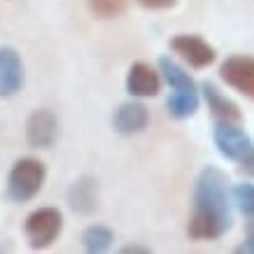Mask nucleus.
<instances>
[{"label":"nucleus","mask_w":254,"mask_h":254,"mask_svg":"<svg viewBox=\"0 0 254 254\" xmlns=\"http://www.w3.org/2000/svg\"><path fill=\"white\" fill-rule=\"evenodd\" d=\"M170 49L185 63H189L191 68H198V70L212 65L217 59L215 47L208 45L200 35H189V33L175 35V38L170 40Z\"/></svg>","instance_id":"obj_8"},{"label":"nucleus","mask_w":254,"mask_h":254,"mask_svg":"<svg viewBox=\"0 0 254 254\" xmlns=\"http://www.w3.org/2000/svg\"><path fill=\"white\" fill-rule=\"evenodd\" d=\"M152 247L147 245H140V243H128V245L122 247V254H149Z\"/></svg>","instance_id":"obj_18"},{"label":"nucleus","mask_w":254,"mask_h":254,"mask_svg":"<svg viewBox=\"0 0 254 254\" xmlns=\"http://www.w3.org/2000/svg\"><path fill=\"white\" fill-rule=\"evenodd\" d=\"M219 75L238 93L254 100V59L245 54H233L219 65Z\"/></svg>","instance_id":"obj_7"},{"label":"nucleus","mask_w":254,"mask_h":254,"mask_svg":"<svg viewBox=\"0 0 254 254\" xmlns=\"http://www.w3.org/2000/svg\"><path fill=\"white\" fill-rule=\"evenodd\" d=\"M89 9L98 19H117L128 9V0H89Z\"/></svg>","instance_id":"obj_16"},{"label":"nucleus","mask_w":254,"mask_h":254,"mask_svg":"<svg viewBox=\"0 0 254 254\" xmlns=\"http://www.w3.org/2000/svg\"><path fill=\"white\" fill-rule=\"evenodd\" d=\"M231 196L233 205L245 217L247 231L254 233V185L252 182H238V185L231 187Z\"/></svg>","instance_id":"obj_15"},{"label":"nucleus","mask_w":254,"mask_h":254,"mask_svg":"<svg viewBox=\"0 0 254 254\" xmlns=\"http://www.w3.org/2000/svg\"><path fill=\"white\" fill-rule=\"evenodd\" d=\"M200 91H203L205 105H208L210 115H212L215 122H243L240 108L231 98H226L212 82H200Z\"/></svg>","instance_id":"obj_13"},{"label":"nucleus","mask_w":254,"mask_h":254,"mask_svg":"<svg viewBox=\"0 0 254 254\" xmlns=\"http://www.w3.org/2000/svg\"><path fill=\"white\" fill-rule=\"evenodd\" d=\"M212 140H215L217 152H219L226 161L240 163L254 149L252 138L245 133V128L240 126V122H215Z\"/></svg>","instance_id":"obj_5"},{"label":"nucleus","mask_w":254,"mask_h":254,"mask_svg":"<svg viewBox=\"0 0 254 254\" xmlns=\"http://www.w3.org/2000/svg\"><path fill=\"white\" fill-rule=\"evenodd\" d=\"M26 72L23 61L14 47H0V98H12L23 89Z\"/></svg>","instance_id":"obj_9"},{"label":"nucleus","mask_w":254,"mask_h":254,"mask_svg":"<svg viewBox=\"0 0 254 254\" xmlns=\"http://www.w3.org/2000/svg\"><path fill=\"white\" fill-rule=\"evenodd\" d=\"M63 231V215L59 208H38L26 217L23 233L33 250H45Z\"/></svg>","instance_id":"obj_4"},{"label":"nucleus","mask_w":254,"mask_h":254,"mask_svg":"<svg viewBox=\"0 0 254 254\" xmlns=\"http://www.w3.org/2000/svg\"><path fill=\"white\" fill-rule=\"evenodd\" d=\"M68 208L79 217H91L98 210V180L96 177L82 175L70 185Z\"/></svg>","instance_id":"obj_11"},{"label":"nucleus","mask_w":254,"mask_h":254,"mask_svg":"<svg viewBox=\"0 0 254 254\" xmlns=\"http://www.w3.org/2000/svg\"><path fill=\"white\" fill-rule=\"evenodd\" d=\"M26 140L33 149H49L59 140V119L52 110L38 108L26 119Z\"/></svg>","instance_id":"obj_6"},{"label":"nucleus","mask_w":254,"mask_h":254,"mask_svg":"<svg viewBox=\"0 0 254 254\" xmlns=\"http://www.w3.org/2000/svg\"><path fill=\"white\" fill-rule=\"evenodd\" d=\"M236 252L238 254H254V233H250L240 245H236Z\"/></svg>","instance_id":"obj_20"},{"label":"nucleus","mask_w":254,"mask_h":254,"mask_svg":"<svg viewBox=\"0 0 254 254\" xmlns=\"http://www.w3.org/2000/svg\"><path fill=\"white\" fill-rule=\"evenodd\" d=\"M191 217L187 233L191 240H219L233 226V196L229 177L217 166H205L196 175Z\"/></svg>","instance_id":"obj_1"},{"label":"nucleus","mask_w":254,"mask_h":254,"mask_svg":"<svg viewBox=\"0 0 254 254\" xmlns=\"http://www.w3.org/2000/svg\"><path fill=\"white\" fill-rule=\"evenodd\" d=\"M115 243V231L103 224H91L82 233V245L89 254H105Z\"/></svg>","instance_id":"obj_14"},{"label":"nucleus","mask_w":254,"mask_h":254,"mask_svg":"<svg viewBox=\"0 0 254 254\" xmlns=\"http://www.w3.org/2000/svg\"><path fill=\"white\" fill-rule=\"evenodd\" d=\"M161 70L152 68L145 61H135L126 75V91L133 98H154L161 93Z\"/></svg>","instance_id":"obj_10"},{"label":"nucleus","mask_w":254,"mask_h":254,"mask_svg":"<svg viewBox=\"0 0 254 254\" xmlns=\"http://www.w3.org/2000/svg\"><path fill=\"white\" fill-rule=\"evenodd\" d=\"M240 173H243V175L254 177V149L245 156V159H243V161H240Z\"/></svg>","instance_id":"obj_19"},{"label":"nucleus","mask_w":254,"mask_h":254,"mask_svg":"<svg viewBox=\"0 0 254 254\" xmlns=\"http://www.w3.org/2000/svg\"><path fill=\"white\" fill-rule=\"evenodd\" d=\"M159 70H161L166 84L170 86V96H168V103H166L168 115L175 117V119L193 117L200 105V98H198V86L191 79V75L177 61H173L170 56H161L159 59Z\"/></svg>","instance_id":"obj_2"},{"label":"nucleus","mask_w":254,"mask_h":254,"mask_svg":"<svg viewBox=\"0 0 254 254\" xmlns=\"http://www.w3.org/2000/svg\"><path fill=\"white\" fill-rule=\"evenodd\" d=\"M149 124V110L140 100H126L115 110L112 126L119 135H138Z\"/></svg>","instance_id":"obj_12"},{"label":"nucleus","mask_w":254,"mask_h":254,"mask_svg":"<svg viewBox=\"0 0 254 254\" xmlns=\"http://www.w3.org/2000/svg\"><path fill=\"white\" fill-rule=\"evenodd\" d=\"M138 5L145 9H170L177 5V0H138Z\"/></svg>","instance_id":"obj_17"},{"label":"nucleus","mask_w":254,"mask_h":254,"mask_svg":"<svg viewBox=\"0 0 254 254\" xmlns=\"http://www.w3.org/2000/svg\"><path fill=\"white\" fill-rule=\"evenodd\" d=\"M47 180V166L35 156H21L9 168L7 198L12 203H28L40 193Z\"/></svg>","instance_id":"obj_3"}]
</instances>
